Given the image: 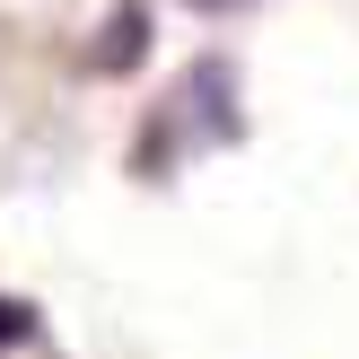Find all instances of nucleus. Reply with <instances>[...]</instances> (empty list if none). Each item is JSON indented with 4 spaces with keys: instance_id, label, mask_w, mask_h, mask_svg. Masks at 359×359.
I'll return each mask as SVG.
<instances>
[{
    "instance_id": "nucleus-1",
    "label": "nucleus",
    "mask_w": 359,
    "mask_h": 359,
    "mask_svg": "<svg viewBox=\"0 0 359 359\" xmlns=\"http://www.w3.org/2000/svg\"><path fill=\"white\" fill-rule=\"evenodd\" d=\"M0 342H27V307H9V298H0Z\"/></svg>"
},
{
    "instance_id": "nucleus-2",
    "label": "nucleus",
    "mask_w": 359,
    "mask_h": 359,
    "mask_svg": "<svg viewBox=\"0 0 359 359\" xmlns=\"http://www.w3.org/2000/svg\"><path fill=\"white\" fill-rule=\"evenodd\" d=\"M193 9H245V0H193Z\"/></svg>"
}]
</instances>
